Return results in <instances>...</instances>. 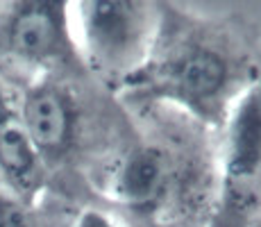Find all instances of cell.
<instances>
[{
	"label": "cell",
	"mask_w": 261,
	"mask_h": 227,
	"mask_svg": "<svg viewBox=\"0 0 261 227\" xmlns=\"http://www.w3.org/2000/svg\"><path fill=\"white\" fill-rule=\"evenodd\" d=\"M21 120L39 157L59 155L66 150V145L73 139V100L55 84H39L25 95Z\"/></svg>",
	"instance_id": "cell-5"
},
{
	"label": "cell",
	"mask_w": 261,
	"mask_h": 227,
	"mask_svg": "<svg viewBox=\"0 0 261 227\" xmlns=\"http://www.w3.org/2000/svg\"><path fill=\"white\" fill-rule=\"evenodd\" d=\"M66 5L64 3H23L12 14L5 32L9 53L23 62L41 64L59 57L66 48Z\"/></svg>",
	"instance_id": "cell-4"
},
{
	"label": "cell",
	"mask_w": 261,
	"mask_h": 227,
	"mask_svg": "<svg viewBox=\"0 0 261 227\" xmlns=\"http://www.w3.org/2000/svg\"><path fill=\"white\" fill-rule=\"evenodd\" d=\"M75 28L84 57L95 70L109 78H129L139 73L154 43V18L143 3H77Z\"/></svg>",
	"instance_id": "cell-1"
},
{
	"label": "cell",
	"mask_w": 261,
	"mask_h": 227,
	"mask_svg": "<svg viewBox=\"0 0 261 227\" xmlns=\"http://www.w3.org/2000/svg\"><path fill=\"white\" fill-rule=\"evenodd\" d=\"M0 227H30L28 214L14 195L0 189Z\"/></svg>",
	"instance_id": "cell-8"
},
{
	"label": "cell",
	"mask_w": 261,
	"mask_h": 227,
	"mask_svg": "<svg viewBox=\"0 0 261 227\" xmlns=\"http://www.w3.org/2000/svg\"><path fill=\"white\" fill-rule=\"evenodd\" d=\"M250 227H261V223H257V225H250Z\"/></svg>",
	"instance_id": "cell-10"
},
{
	"label": "cell",
	"mask_w": 261,
	"mask_h": 227,
	"mask_svg": "<svg viewBox=\"0 0 261 227\" xmlns=\"http://www.w3.org/2000/svg\"><path fill=\"white\" fill-rule=\"evenodd\" d=\"M73 227H118V225L114 223L107 214H102V211L87 209L77 216V220H75Z\"/></svg>",
	"instance_id": "cell-9"
},
{
	"label": "cell",
	"mask_w": 261,
	"mask_h": 227,
	"mask_svg": "<svg viewBox=\"0 0 261 227\" xmlns=\"http://www.w3.org/2000/svg\"><path fill=\"white\" fill-rule=\"evenodd\" d=\"M166 186V164L152 148L132 150L120 159L112 178V191L118 203L143 209L159 200Z\"/></svg>",
	"instance_id": "cell-7"
},
{
	"label": "cell",
	"mask_w": 261,
	"mask_h": 227,
	"mask_svg": "<svg viewBox=\"0 0 261 227\" xmlns=\"http://www.w3.org/2000/svg\"><path fill=\"white\" fill-rule=\"evenodd\" d=\"M229 62L209 43L177 45L159 66L157 82L168 98L187 105L202 118H218L229 84Z\"/></svg>",
	"instance_id": "cell-2"
},
{
	"label": "cell",
	"mask_w": 261,
	"mask_h": 227,
	"mask_svg": "<svg viewBox=\"0 0 261 227\" xmlns=\"http://www.w3.org/2000/svg\"><path fill=\"white\" fill-rule=\"evenodd\" d=\"M0 173L21 193H32L41 182V157L32 145L21 114L0 93Z\"/></svg>",
	"instance_id": "cell-6"
},
{
	"label": "cell",
	"mask_w": 261,
	"mask_h": 227,
	"mask_svg": "<svg viewBox=\"0 0 261 227\" xmlns=\"http://www.w3.org/2000/svg\"><path fill=\"white\" fill-rule=\"evenodd\" d=\"M223 182L227 203L239 209L252 205L261 189V78L241 91L227 112Z\"/></svg>",
	"instance_id": "cell-3"
}]
</instances>
